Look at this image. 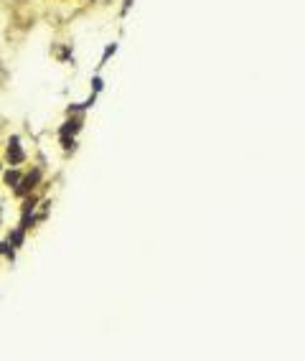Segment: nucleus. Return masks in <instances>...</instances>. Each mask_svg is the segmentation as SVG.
<instances>
[{
    "label": "nucleus",
    "instance_id": "20e7f679",
    "mask_svg": "<svg viewBox=\"0 0 305 361\" xmlns=\"http://www.w3.org/2000/svg\"><path fill=\"white\" fill-rule=\"evenodd\" d=\"M5 183H8V186L18 183V173H15V171H8V173H5Z\"/></svg>",
    "mask_w": 305,
    "mask_h": 361
},
{
    "label": "nucleus",
    "instance_id": "f03ea898",
    "mask_svg": "<svg viewBox=\"0 0 305 361\" xmlns=\"http://www.w3.org/2000/svg\"><path fill=\"white\" fill-rule=\"evenodd\" d=\"M10 147H8V158H10V163H20L23 160V153H20V147H18V138H13L10 140Z\"/></svg>",
    "mask_w": 305,
    "mask_h": 361
},
{
    "label": "nucleus",
    "instance_id": "7ed1b4c3",
    "mask_svg": "<svg viewBox=\"0 0 305 361\" xmlns=\"http://www.w3.org/2000/svg\"><path fill=\"white\" fill-rule=\"evenodd\" d=\"M79 128H81V120H72L61 128V135H74V133H79Z\"/></svg>",
    "mask_w": 305,
    "mask_h": 361
},
{
    "label": "nucleus",
    "instance_id": "f257e3e1",
    "mask_svg": "<svg viewBox=\"0 0 305 361\" xmlns=\"http://www.w3.org/2000/svg\"><path fill=\"white\" fill-rule=\"evenodd\" d=\"M38 178H41V171H33L31 176H26V178L20 181V186L15 188V194H18V196H23V194H28V191H31V188H33V186L38 183Z\"/></svg>",
    "mask_w": 305,
    "mask_h": 361
},
{
    "label": "nucleus",
    "instance_id": "39448f33",
    "mask_svg": "<svg viewBox=\"0 0 305 361\" xmlns=\"http://www.w3.org/2000/svg\"><path fill=\"white\" fill-rule=\"evenodd\" d=\"M0 254H8L13 260V249H10V242H0Z\"/></svg>",
    "mask_w": 305,
    "mask_h": 361
},
{
    "label": "nucleus",
    "instance_id": "423d86ee",
    "mask_svg": "<svg viewBox=\"0 0 305 361\" xmlns=\"http://www.w3.org/2000/svg\"><path fill=\"white\" fill-rule=\"evenodd\" d=\"M115 51H117V46H115V44H112V46H107V51H104V56H102V64H104V61H107Z\"/></svg>",
    "mask_w": 305,
    "mask_h": 361
}]
</instances>
